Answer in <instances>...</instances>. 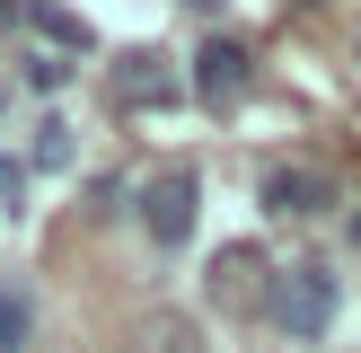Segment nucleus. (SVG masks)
<instances>
[{
	"mask_svg": "<svg viewBox=\"0 0 361 353\" xmlns=\"http://www.w3.org/2000/svg\"><path fill=\"white\" fill-rule=\"evenodd\" d=\"M185 88H194L185 62H176V53H159V44L115 53V71H106V97H115V106H176Z\"/></svg>",
	"mask_w": 361,
	"mask_h": 353,
	"instance_id": "nucleus-2",
	"label": "nucleus"
},
{
	"mask_svg": "<svg viewBox=\"0 0 361 353\" xmlns=\"http://www.w3.org/2000/svg\"><path fill=\"white\" fill-rule=\"evenodd\" d=\"M335 309H344V282H335L326 256H300L274 274V292H264V318H274L291 345H317V335L335 327Z\"/></svg>",
	"mask_w": 361,
	"mask_h": 353,
	"instance_id": "nucleus-1",
	"label": "nucleus"
},
{
	"mask_svg": "<svg viewBox=\"0 0 361 353\" xmlns=\"http://www.w3.org/2000/svg\"><path fill=\"white\" fill-rule=\"evenodd\" d=\"M27 27H35V35H53L62 53H88V27H80L71 9H53V0H27Z\"/></svg>",
	"mask_w": 361,
	"mask_h": 353,
	"instance_id": "nucleus-9",
	"label": "nucleus"
},
{
	"mask_svg": "<svg viewBox=\"0 0 361 353\" xmlns=\"http://www.w3.org/2000/svg\"><path fill=\"white\" fill-rule=\"evenodd\" d=\"M62 80H71V62H62V53H35V62H27V88H35V97H53Z\"/></svg>",
	"mask_w": 361,
	"mask_h": 353,
	"instance_id": "nucleus-13",
	"label": "nucleus"
},
{
	"mask_svg": "<svg viewBox=\"0 0 361 353\" xmlns=\"http://www.w3.org/2000/svg\"><path fill=\"white\" fill-rule=\"evenodd\" d=\"M133 212H141V229H150L159 247H185L194 221H203V176H194V168H168L159 186H141Z\"/></svg>",
	"mask_w": 361,
	"mask_h": 353,
	"instance_id": "nucleus-3",
	"label": "nucleus"
},
{
	"mask_svg": "<svg viewBox=\"0 0 361 353\" xmlns=\"http://www.w3.org/2000/svg\"><path fill=\"white\" fill-rule=\"evenodd\" d=\"M256 194H264V203L282 212V221H309V212H326V203H335V186H326L317 168H300V159L264 168V176H256Z\"/></svg>",
	"mask_w": 361,
	"mask_h": 353,
	"instance_id": "nucleus-5",
	"label": "nucleus"
},
{
	"mask_svg": "<svg viewBox=\"0 0 361 353\" xmlns=\"http://www.w3.org/2000/svg\"><path fill=\"white\" fill-rule=\"evenodd\" d=\"M133 203H141V194H133V176H97V186H88V212H97V221H123Z\"/></svg>",
	"mask_w": 361,
	"mask_h": 353,
	"instance_id": "nucleus-10",
	"label": "nucleus"
},
{
	"mask_svg": "<svg viewBox=\"0 0 361 353\" xmlns=\"http://www.w3.org/2000/svg\"><path fill=\"white\" fill-rule=\"evenodd\" d=\"M185 9H203V18H212V9H221V0H185Z\"/></svg>",
	"mask_w": 361,
	"mask_h": 353,
	"instance_id": "nucleus-15",
	"label": "nucleus"
},
{
	"mask_svg": "<svg viewBox=\"0 0 361 353\" xmlns=\"http://www.w3.org/2000/svg\"><path fill=\"white\" fill-rule=\"evenodd\" d=\"M27 335H35V300H27V282H0V353H27Z\"/></svg>",
	"mask_w": 361,
	"mask_h": 353,
	"instance_id": "nucleus-8",
	"label": "nucleus"
},
{
	"mask_svg": "<svg viewBox=\"0 0 361 353\" xmlns=\"http://www.w3.org/2000/svg\"><path fill=\"white\" fill-rule=\"evenodd\" d=\"M71 159H80V133H71V124L62 115H44V124H35V133H27V168H71Z\"/></svg>",
	"mask_w": 361,
	"mask_h": 353,
	"instance_id": "nucleus-7",
	"label": "nucleus"
},
{
	"mask_svg": "<svg viewBox=\"0 0 361 353\" xmlns=\"http://www.w3.org/2000/svg\"><path fill=\"white\" fill-rule=\"evenodd\" d=\"M0 106H9V97H0Z\"/></svg>",
	"mask_w": 361,
	"mask_h": 353,
	"instance_id": "nucleus-17",
	"label": "nucleus"
},
{
	"mask_svg": "<svg viewBox=\"0 0 361 353\" xmlns=\"http://www.w3.org/2000/svg\"><path fill=\"white\" fill-rule=\"evenodd\" d=\"M150 353H203V335H194L185 318H159V327H150Z\"/></svg>",
	"mask_w": 361,
	"mask_h": 353,
	"instance_id": "nucleus-12",
	"label": "nucleus"
},
{
	"mask_svg": "<svg viewBox=\"0 0 361 353\" xmlns=\"http://www.w3.org/2000/svg\"><path fill=\"white\" fill-rule=\"evenodd\" d=\"M18 18H27V0H0V35H9V27H18Z\"/></svg>",
	"mask_w": 361,
	"mask_h": 353,
	"instance_id": "nucleus-14",
	"label": "nucleus"
},
{
	"mask_svg": "<svg viewBox=\"0 0 361 353\" xmlns=\"http://www.w3.org/2000/svg\"><path fill=\"white\" fill-rule=\"evenodd\" d=\"M185 80H194V97H203V106H238L247 80H256V53H247L238 35H212V44L185 62Z\"/></svg>",
	"mask_w": 361,
	"mask_h": 353,
	"instance_id": "nucleus-4",
	"label": "nucleus"
},
{
	"mask_svg": "<svg viewBox=\"0 0 361 353\" xmlns=\"http://www.w3.org/2000/svg\"><path fill=\"white\" fill-rule=\"evenodd\" d=\"M18 212H27V168L0 150V221H18Z\"/></svg>",
	"mask_w": 361,
	"mask_h": 353,
	"instance_id": "nucleus-11",
	"label": "nucleus"
},
{
	"mask_svg": "<svg viewBox=\"0 0 361 353\" xmlns=\"http://www.w3.org/2000/svg\"><path fill=\"white\" fill-rule=\"evenodd\" d=\"M353 247H361V212H353Z\"/></svg>",
	"mask_w": 361,
	"mask_h": 353,
	"instance_id": "nucleus-16",
	"label": "nucleus"
},
{
	"mask_svg": "<svg viewBox=\"0 0 361 353\" xmlns=\"http://www.w3.org/2000/svg\"><path fill=\"white\" fill-rule=\"evenodd\" d=\"M212 292L238 300V309H247V300L264 309V292H274V265H264L256 247H221V265H212Z\"/></svg>",
	"mask_w": 361,
	"mask_h": 353,
	"instance_id": "nucleus-6",
	"label": "nucleus"
}]
</instances>
